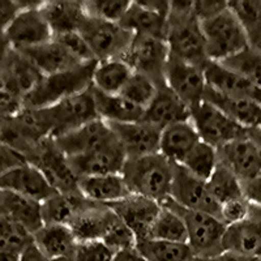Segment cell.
<instances>
[{
	"instance_id": "obj_1",
	"label": "cell",
	"mask_w": 261,
	"mask_h": 261,
	"mask_svg": "<svg viewBox=\"0 0 261 261\" xmlns=\"http://www.w3.org/2000/svg\"><path fill=\"white\" fill-rule=\"evenodd\" d=\"M165 39L172 57L201 68L208 64L204 33L193 12V2H171Z\"/></svg>"
},
{
	"instance_id": "obj_2",
	"label": "cell",
	"mask_w": 261,
	"mask_h": 261,
	"mask_svg": "<svg viewBox=\"0 0 261 261\" xmlns=\"http://www.w3.org/2000/svg\"><path fill=\"white\" fill-rule=\"evenodd\" d=\"M174 163L161 153L127 158L122 175L130 193L144 196L162 204L170 197Z\"/></svg>"
},
{
	"instance_id": "obj_3",
	"label": "cell",
	"mask_w": 261,
	"mask_h": 261,
	"mask_svg": "<svg viewBox=\"0 0 261 261\" xmlns=\"http://www.w3.org/2000/svg\"><path fill=\"white\" fill-rule=\"evenodd\" d=\"M30 110L43 134L50 139H57L95 119H101L98 115L92 88L50 107Z\"/></svg>"
},
{
	"instance_id": "obj_4",
	"label": "cell",
	"mask_w": 261,
	"mask_h": 261,
	"mask_svg": "<svg viewBox=\"0 0 261 261\" xmlns=\"http://www.w3.org/2000/svg\"><path fill=\"white\" fill-rule=\"evenodd\" d=\"M97 63H83L67 71L43 76L38 85L24 98V106L45 109L89 90Z\"/></svg>"
},
{
	"instance_id": "obj_5",
	"label": "cell",
	"mask_w": 261,
	"mask_h": 261,
	"mask_svg": "<svg viewBox=\"0 0 261 261\" xmlns=\"http://www.w3.org/2000/svg\"><path fill=\"white\" fill-rule=\"evenodd\" d=\"M171 205L181 217L187 227V244L196 258H212L223 253L222 242L226 225L220 217L199 211L181 208L171 197L162 202Z\"/></svg>"
},
{
	"instance_id": "obj_6",
	"label": "cell",
	"mask_w": 261,
	"mask_h": 261,
	"mask_svg": "<svg viewBox=\"0 0 261 261\" xmlns=\"http://www.w3.org/2000/svg\"><path fill=\"white\" fill-rule=\"evenodd\" d=\"M201 29L209 62L222 63L248 48L243 27L230 7L216 17L202 21Z\"/></svg>"
},
{
	"instance_id": "obj_7",
	"label": "cell",
	"mask_w": 261,
	"mask_h": 261,
	"mask_svg": "<svg viewBox=\"0 0 261 261\" xmlns=\"http://www.w3.org/2000/svg\"><path fill=\"white\" fill-rule=\"evenodd\" d=\"M79 32L88 42L97 62L122 59L130 47L134 34L120 24L85 16Z\"/></svg>"
},
{
	"instance_id": "obj_8",
	"label": "cell",
	"mask_w": 261,
	"mask_h": 261,
	"mask_svg": "<svg viewBox=\"0 0 261 261\" xmlns=\"http://www.w3.org/2000/svg\"><path fill=\"white\" fill-rule=\"evenodd\" d=\"M51 39H54V33L41 12V7L21 9L15 20L2 30V46L20 53L47 43Z\"/></svg>"
},
{
	"instance_id": "obj_9",
	"label": "cell",
	"mask_w": 261,
	"mask_h": 261,
	"mask_svg": "<svg viewBox=\"0 0 261 261\" xmlns=\"http://www.w3.org/2000/svg\"><path fill=\"white\" fill-rule=\"evenodd\" d=\"M191 120L201 141L214 146L217 150L235 140L248 136V130L206 101L191 110Z\"/></svg>"
},
{
	"instance_id": "obj_10",
	"label": "cell",
	"mask_w": 261,
	"mask_h": 261,
	"mask_svg": "<svg viewBox=\"0 0 261 261\" xmlns=\"http://www.w3.org/2000/svg\"><path fill=\"white\" fill-rule=\"evenodd\" d=\"M170 51L166 39L150 36H135L130 47L122 58L136 73L148 76L157 85L165 84V72Z\"/></svg>"
},
{
	"instance_id": "obj_11",
	"label": "cell",
	"mask_w": 261,
	"mask_h": 261,
	"mask_svg": "<svg viewBox=\"0 0 261 261\" xmlns=\"http://www.w3.org/2000/svg\"><path fill=\"white\" fill-rule=\"evenodd\" d=\"M165 84L175 93L190 110L204 101L206 79L204 68L170 55L165 72Z\"/></svg>"
},
{
	"instance_id": "obj_12",
	"label": "cell",
	"mask_w": 261,
	"mask_h": 261,
	"mask_svg": "<svg viewBox=\"0 0 261 261\" xmlns=\"http://www.w3.org/2000/svg\"><path fill=\"white\" fill-rule=\"evenodd\" d=\"M170 197L184 209L220 217L221 205L209 191L208 181L195 176L180 165L174 166Z\"/></svg>"
},
{
	"instance_id": "obj_13",
	"label": "cell",
	"mask_w": 261,
	"mask_h": 261,
	"mask_svg": "<svg viewBox=\"0 0 261 261\" xmlns=\"http://www.w3.org/2000/svg\"><path fill=\"white\" fill-rule=\"evenodd\" d=\"M171 2L162 0H137L132 2L120 25L129 30L134 36L166 37L167 18L170 15Z\"/></svg>"
},
{
	"instance_id": "obj_14",
	"label": "cell",
	"mask_w": 261,
	"mask_h": 261,
	"mask_svg": "<svg viewBox=\"0 0 261 261\" xmlns=\"http://www.w3.org/2000/svg\"><path fill=\"white\" fill-rule=\"evenodd\" d=\"M42 77L43 74L24 54L2 46V90L24 99Z\"/></svg>"
},
{
	"instance_id": "obj_15",
	"label": "cell",
	"mask_w": 261,
	"mask_h": 261,
	"mask_svg": "<svg viewBox=\"0 0 261 261\" xmlns=\"http://www.w3.org/2000/svg\"><path fill=\"white\" fill-rule=\"evenodd\" d=\"M68 161L74 174L80 179L86 176L122 174L127 155L114 135L110 141L99 148L86 154L68 158Z\"/></svg>"
},
{
	"instance_id": "obj_16",
	"label": "cell",
	"mask_w": 261,
	"mask_h": 261,
	"mask_svg": "<svg viewBox=\"0 0 261 261\" xmlns=\"http://www.w3.org/2000/svg\"><path fill=\"white\" fill-rule=\"evenodd\" d=\"M33 165L41 170L55 192L81 193L79 190V178L69 165L68 157L57 148L50 137L42 143Z\"/></svg>"
},
{
	"instance_id": "obj_17",
	"label": "cell",
	"mask_w": 261,
	"mask_h": 261,
	"mask_svg": "<svg viewBox=\"0 0 261 261\" xmlns=\"http://www.w3.org/2000/svg\"><path fill=\"white\" fill-rule=\"evenodd\" d=\"M109 206L118 214L123 223L132 230L137 241L149 238L151 226L162 209V205L158 201L134 193Z\"/></svg>"
},
{
	"instance_id": "obj_18",
	"label": "cell",
	"mask_w": 261,
	"mask_h": 261,
	"mask_svg": "<svg viewBox=\"0 0 261 261\" xmlns=\"http://www.w3.org/2000/svg\"><path fill=\"white\" fill-rule=\"evenodd\" d=\"M107 123V122H106ZM110 125L127 158L160 153L161 132L158 128L140 120L134 123H107Z\"/></svg>"
},
{
	"instance_id": "obj_19",
	"label": "cell",
	"mask_w": 261,
	"mask_h": 261,
	"mask_svg": "<svg viewBox=\"0 0 261 261\" xmlns=\"http://www.w3.org/2000/svg\"><path fill=\"white\" fill-rule=\"evenodd\" d=\"M119 220L118 214L109 205L88 200L68 226L79 242H102Z\"/></svg>"
},
{
	"instance_id": "obj_20",
	"label": "cell",
	"mask_w": 261,
	"mask_h": 261,
	"mask_svg": "<svg viewBox=\"0 0 261 261\" xmlns=\"http://www.w3.org/2000/svg\"><path fill=\"white\" fill-rule=\"evenodd\" d=\"M218 157L242 183L261 175V146L249 135L218 149Z\"/></svg>"
},
{
	"instance_id": "obj_21",
	"label": "cell",
	"mask_w": 261,
	"mask_h": 261,
	"mask_svg": "<svg viewBox=\"0 0 261 261\" xmlns=\"http://www.w3.org/2000/svg\"><path fill=\"white\" fill-rule=\"evenodd\" d=\"M0 190L12 191L39 202L46 201L54 193H57L41 170L30 162L2 172Z\"/></svg>"
},
{
	"instance_id": "obj_22",
	"label": "cell",
	"mask_w": 261,
	"mask_h": 261,
	"mask_svg": "<svg viewBox=\"0 0 261 261\" xmlns=\"http://www.w3.org/2000/svg\"><path fill=\"white\" fill-rule=\"evenodd\" d=\"M114 137L110 125L102 119H95L93 122L71 130L63 136L53 139L57 148L65 157L72 158L89 153L94 149L110 141Z\"/></svg>"
},
{
	"instance_id": "obj_23",
	"label": "cell",
	"mask_w": 261,
	"mask_h": 261,
	"mask_svg": "<svg viewBox=\"0 0 261 261\" xmlns=\"http://www.w3.org/2000/svg\"><path fill=\"white\" fill-rule=\"evenodd\" d=\"M191 119V110L166 84L158 86L157 94L145 109L143 122L163 130L175 123Z\"/></svg>"
},
{
	"instance_id": "obj_24",
	"label": "cell",
	"mask_w": 261,
	"mask_h": 261,
	"mask_svg": "<svg viewBox=\"0 0 261 261\" xmlns=\"http://www.w3.org/2000/svg\"><path fill=\"white\" fill-rule=\"evenodd\" d=\"M209 89L228 97L249 98L261 105V89L221 63L208 62L204 68Z\"/></svg>"
},
{
	"instance_id": "obj_25",
	"label": "cell",
	"mask_w": 261,
	"mask_h": 261,
	"mask_svg": "<svg viewBox=\"0 0 261 261\" xmlns=\"http://www.w3.org/2000/svg\"><path fill=\"white\" fill-rule=\"evenodd\" d=\"M204 101L218 107L222 113L248 132L261 130V105L249 98L228 97L206 88Z\"/></svg>"
},
{
	"instance_id": "obj_26",
	"label": "cell",
	"mask_w": 261,
	"mask_h": 261,
	"mask_svg": "<svg viewBox=\"0 0 261 261\" xmlns=\"http://www.w3.org/2000/svg\"><path fill=\"white\" fill-rule=\"evenodd\" d=\"M0 217L24 226L33 235L45 225L42 202L8 190H0Z\"/></svg>"
},
{
	"instance_id": "obj_27",
	"label": "cell",
	"mask_w": 261,
	"mask_h": 261,
	"mask_svg": "<svg viewBox=\"0 0 261 261\" xmlns=\"http://www.w3.org/2000/svg\"><path fill=\"white\" fill-rule=\"evenodd\" d=\"M200 140L191 119L175 123L161 132L160 153L174 165H181Z\"/></svg>"
},
{
	"instance_id": "obj_28",
	"label": "cell",
	"mask_w": 261,
	"mask_h": 261,
	"mask_svg": "<svg viewBox=\"0 0 261 261\" xmlns=\"http://www.w3.org/2000/svg\"><path fill=\"white\" fill-rule=\"evenodd\" d=\"M223 252L242 256H261V222L246 220L226 227L222 242Z\"/></svg>"
},
{
	"instance_id": "obj_29",
	"label": "cell",
	"mask_w": 261,
	"mask_h": 261,
	"mask_svg": "<svg viewBox=\"0 0 261 261\" xmlns=\"http://www.w3.org/2000/svg\"><path fill=\"white\" fill-rule=\"evenodd\" d=\"M79 190L89 201L103 205L114 204L130 195L122 174L80 178Z\"/></svg>"
},
{
	"instance_id": "obj_30",
	"label": "cell",
	"mask_w": 261,
	"mask_h": 261,
	"mask_svg": "<svg viewBox=\"0 0 261 261\" xmlns=\"http://www.w3.org/2000/svg\"><path fill=\"white\" fill-rule=\"evenodd\" d=\"M21 53L36 65L43 76L59 73L83 64L76 58L72 57L71 53L55 39Z\"/></svg>"
},
{
	"instance_id": "obj_31",
	"label": "cell",
	"mask_w": 261,
	"mask_h": 261,
	"mask_svg": "<svg viewBox=\"0 0 261 261\" xmlns=\"http://www.w3.org/2000/svg\"><path fill=\"white\" fill-rule=\"evenodd\" d=\"M41 12L50 25L54 37L63 33L79 32L86 16L83 2L65 0L43 2L41 6Z\"/></svg>"
},
{
	"instance_id": "obj_32",
	"label": "cell",
	"mask_w": 261,
	"mask_h": 261,
	"mask_svg": "<svg viewBox=\"0 0 261 261\" xmlns=\"http://www.w3.org/2000/svg\"><path fill=\"white\" fill-rule=\"evenodd\" d=\"M33 238L39 251L55 261L71 255L79 243L71 227L67 225H43Z\"/></svg>"
},
{
	"instance_id": "obj_33",
	"label": "cell",
	"mask_w": 261,
	"mask_h": 261,
	"mask_svg": "<svg viewBox=\"0 0 261 261\" xmlns=\"http://www.w3.org/2000/svg\"><path fill=\"white\" fill-rule=\"evenodd\" d=\"M98 115L107 123H134L143 120L145 110L129 102L122 94H105L92 86Z\"/></svg>"
},
{
	"instance_id": "obj_34",
	"label": "cell",
	"mask_w": 261,
	"mask_h": 261,
	"mask_svg": "<svg viewBox=\"0 0 261 261\" xmlns=\"http://www.w3.org/2000/svg\"><path fill=\"white\" fill-rule=\"evenodd\" d=\"M134 74V69L123 59L98 62L93 73L92 86L105 94H120Z\"/></svg>"
},
{
	"instance_id": "obj_35",
	"label": "cell",
	"mask_w": 261,
	"mask_h": 261,
	"mask_svg": "<svg viewBox=\"0 0 261 261\" xmlns=\"http://www.w3.org/2000/svg\"><path fill=\"white\" fill-rule=\"evenodd\" d=\"M88 199L81 193H54L42 202V217L45 225H67L73 221L85 206Z\"/></svg>"
},
{
	"instance_id": "obj_36",
	"label": "cell",
	"mask_w": 261,
	"mask_h": 261,
	"mask_svg": "<svg viewBox=\"0 0 261 261\" xmlns=\"http://www.w3.org/2000/svg\"><path fill=\"white\" fill-rule=\"evenodd\" d=\"M228 7L241 21L248 47L261 53V0H230Z\"/></svg>"
},
{
	"instance_id": "obj_37",
	"label": "cell",
	"mask_w": 261,
	"mask_h": 261,
	"mask_svg": "<svg viewBox=\"0 0 261 261\" xmlns=\"http://www.w3.org/2000/svg\"><path fill=\"white\" fill-rule=\"evenodd\" d=\"M160 214L151 226L149 239L155 241L174 242V243H187V227L183 217L169 204H161Z\"/></svg>"
},
{
	"instance_id": "obj_38",
	"label": "cell",
	"mask_w": 261,
	"mask_h": 261,
	"mask_svg": "<svg viewBox=\"0 0 261 261\" xmlns=\"http://www.w3.org/2000/svg\"><path fill=\"white\" fill-rule=\"evenodd\" d=\"M136 248L146 261H193L195 255L187 243L140 239Z\"/></svg>"
},
{
	"instance_id": "obj_39",
	"label": "cell",
	"mask_w": 261,
	"mask_h": 261,
	"mask_svg": "<svg viewBox=\"0 0 261 261\" xmlns=\"http://www.w3.org/2000/svg\"><path fill=\"white\" fill-rule=\"evenodd\" d=\"M208 187L220 205L243 197V187H242L241 179L238 178L235 172L222 161L218 162L216 170L208 179Z\"/></svg>"
},
{
	"instance_id": "obj_40",
	"label": "cell",
	"mask_w": 261,
	"mask_h": 261,
	"mask_svg": "<svg viewBox=\"0 0 261 261\" xmlns=\"http://www.w3.org/2000/svg\"><path fill=\"white\" fill-rule=\"evenodd\" d=\"M218 162H220L218 150L214 146L200 140L180 166H183L187 171H190L197 178L208 181Z\"/></svg>"
},
{
	"instance_id": "obj_41",
	"label": "cell",
	"mask_w": 261,
	"mask_h": 261,
	"mask_svg": "<svg viewBox=\"0 0 261 261\" xmlns=\"http://www.w3.org/2000/svg\"><path fill=\"white\" fill-rule=\"evenodd\" d=\"M85 15L98 20L120 24L132 6L130 0H90L83 2Z\"/></svg>"
},
{
	"instance_id": "obj_42",
	"label": "cell",
	"mask_w": 261,
	"mask_h": 261,
	"mask_svg": "<svg viewBox=\"0 0 261 261\" xmlns=\"http://www.w3.org/2000/svg\"><path fill=\"white\" fill-rule=\"evenodd\" d=\"M33 243V234L28 231L24 226L13 222L6 217H0V249L22 253Z\"/></svg>"
},
{
	"instance_id": "obj_43",
	"label": "cell",
	"mask_w": 261,
	"mask_h": 261,
	"mask_svg": "<svg viewBox=\"0 0 261 261\" xmlns=\"http://www.w3.org/2000/svg\"><path fill=\"white\" fill-rule=\"evenodd\" d=\"M158 86L160 85H157L154 81L145 74L134 72L132 77L129 79V81L124 86V89L122 90L120 94L127 98L129 102L139 106L140 109L145 110L146 107L151 103V101L154 99Z\"/></svg>"
},
{
	"instance_id": "obj_44",
	"label": "cell",
	"mask_w": 261,
	"mask_h": 261,
	"mask_svg": "<svg viewBox=\"0 0 261 261\" xmlns=\"http://www.w3.org/2000/svg\"><path fill=\"white\" fill-rule=\"evenodd\" d=\"M221 64L242 74L243 77L261 89V53L248 47Z\"/></svg>"
},
{
	"instance_id": "obj_45",
	"label": "cell",
	"mask_w": 261,
	"mask_h": 261,
	"mask_svg": "<svg viewBox=\"0 0 261 261\" xmlns=\"http://www.w3.org/2000/svg\"><path fill=\"white\" fill-rule=\"evenodd\" d=\"M114 252L103 242H79L74 249L60 261H111Z\"/></svg>"
},
{
	"instance_id": "obj_46",
	"label": "cell",
	"mask_w": 261,
	"mask_h": 261,
	"mask_svg": "<svg viewBox=\"0 0 261 261\" xmlns=\"http://www.w3.org/2000/svg\"><path fill=\"white\" fill-rule=\"evenodd\" d=\"M55 41H58L60 45L64 46L67 50L71 53L72 57H74L80 63L97 62L90 50L88 42L85 41L80 32H69L58 34L54 37Z\"/></svg>"
},
{
	"instance_id": "obj_47",
	"label": "cell",
	"mask_w": 261,
	"mask_h": 261,
	"mask_svg": "<svg viewBox=\"0 0 261 261\" xmlns=\"http://www.w3.org/2000/svg\"><path fill=\"white\" fill-rule=\"evenodd\" d=\"M102 242L115 253L120 249L135 248L137 244V238L132 230L123 223L122 220H119Z\"/></svg>"
},
{
	"instance_id": "obj_48",
	"label": "cell",
	"mask_w": 261,
	"mask_h": 261,
	"mask_svg": "<svg viewBox=\"0 0 261 261\" xmlns=\"http://www.w3.org/2000/svg\"><path fill=\"white\" fill-rule=\"evenodd\" d=\"M249 201L246 197H239V199L231 200L225 204L221 205L220 218L226 223V225H232V223L241 222L246 220L248 214Z\"/></svg>"
},
{
	"instance_id": "obj_49",
	"label": "cell",
	"mask_w": 261,
	"mask_h": 261,
	"mask_svg": "<svg viewBox=\"0 0 261 261\" xmlns=\"http://www.w3.org/2000/svg\"><path fill=\"white\" fill-rule=\"evenodd\" d=\"M227 8V0H196L193 2V12L200 22L216 17Z\"/></svg>"
},
{
	"instance_id": "obj_50",
	"label": "cell",
	"mask_w": 261,
	"mask_h": 261,
	"mask_svg": "<svg viewBox=\"0 0 261 261\" xmlns=\"http://www.w3.org/2000/svg\"><path fill=\"white\" fill-rule=\"evenodd\" d=\"M0 150H2V153H0V155H2V172L8 171V170H12L29 162L25 158V155H22L20 151L11 148V146L2 144Z\"/></svg>"
},
{
	"instance_id": "obj_51",
	"label": "cell",
	"mask_w": 261,
	"mask_h": 261,
	"mask_svg": "<svg viewBox=\"0 0 261 261\" xmlns=\"http://www.w3.org/2000/svg\"><path fill=\"white\" fill-rule=\"evenodd\" d=\"M243 196L249 202L261 205V175L242 183Z\"/></svg>"
},
{
	"instance_id": "obj_52",
	"label": "cell",
	"mask_w": 261,
	"mask_h": 261,
	"mask_svg": "<svg viewBox=\"0 0 261 261\" xmlns=\"http://www.w3.org/2000/svg\"><path fill=\"white\" fill-rule=\"evenodd\" d=\"M2 7H0V11H2V30L6 29L11 22L16 18V16L20 13L21 8L18 7L17 0H3L2 2Z\"/></svg>"
},
{
	"instance_id": "obj_53",
	"label": "cell",
	"mask_w": 261,
	"mask_h": 261,
	"mask_svg": "<svg viewBox=\"0 0 261 261\" xmlns=\"http://www.w3.org/2000/svg\"><path fill=\"white\" fill-rule=\"evenodd\" d=\"M193 261H261V256H242L223 252L212 258H193Z\"/></svg>"
},
{
	"instance_id": "obj_54",
	"label": "cell",
	"mask_w": 261,
	"mask_h": 261,
	"mask_svg": "<svg viewBox=\"0 0 261 261\" xmlns=\"http://www.w3.org/2000/svg\"><path fill=\"white\" fill-rule=\"evenodd\" d=\"M111 261H146V260L143 257V255L137 251L136 247H135V248L120 249V251L115 252Z\"/></svg>"
},
{
	"instance_id": "obj_55",
	"label": "cell",
	"mask_w": 261,
	"mask_h": 261,
	"mask_svg": "<svg viewBox=\"0 0 261 261\" xmlns=\"http://www.w3.org/2000/svg\"><path fill=\"white\" fill-rule=\"evenodd\" d=\"M20 261H55V260H51V258L47 257L45 253H42L41 251H39L38 247L33 243L25 249L24 252H22Z\"/></svg>"
},
{
	"instance_id": "obj_56",
	"label": "cell",
	"mask_w": 261,
	"mask_h": 261,
	"mask_svg": "<svg viewBox=\"0 0 261 261\" xmlns=\"http://www.w3.org/2000/svg\"><path fill=\"white\" fill-rule=\"evenodd\" d=\"M21 255L22 253L7 251V249H0V261H20Z\"/></svg>"
},
{
	"instance_id": "obj_57",
	"label": "cell",
	"mask_w": 261,
	"mask_h": 261,
	"mask_svg": "<svg viewBox=\"0 0 261 261\" xmlns=\"http://www.w3.org/2000/svg\"><path fill=\"white\" fill-rule=\"evenodd\" d=\"M248 135L261 146V130H252V132H248Z\"/></svg>"
}]
</instances>
